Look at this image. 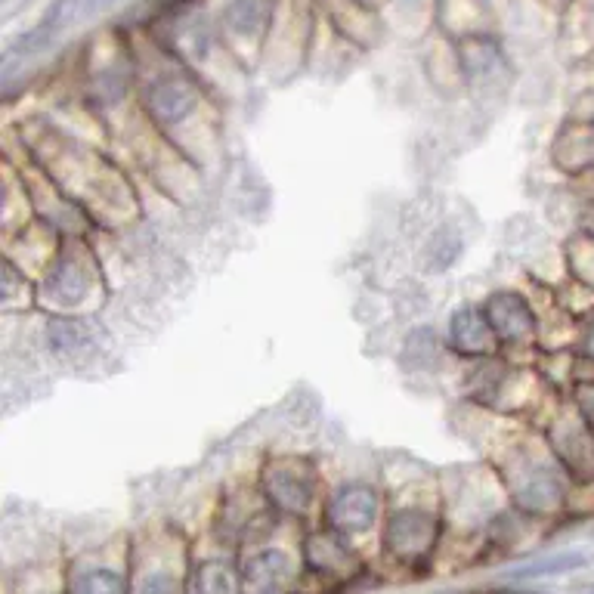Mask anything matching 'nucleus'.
<instances>
[{
	"mask_svg": "<svg viewBox=\"0 0 594 594\" xmlns=\"http://www.w3.org/2000/svg\"><path fill=\"white\" fill-rule=\"evenodd\" d=\"M375 517V495L369 489H344L332 502V523L341 533H359L366 530Z\"/></svg>",
	"mask_w": 594,
	"mask_h": 594,
	"instance_id": "f03ea898",
	"label": "nucleus"
},
{
	"mask_svg": "<svg viewBox=\"0 0 594 594\" xmlns=\"http://www.w3.org/2000/svg\"><path fill=\"white\" fill-rule=\"evenodd\" d=\"M198 591L202 594H229L233 591V579H229L226 570H220V567H205L202 579H198Z\"/></svg>",
	"mask_w": 594,
	"mask_h": 594,
	"instance_id": "0eeeda50",
	"label": "nucleus"
},
{
	"mask_svg": "<svg viewBox=\"0 0 594 594\" xmlns=\"http://www.w3.org/2000/svg\"><path fill=\"white\" fill-rule=\"evenodd\" d=\"M434 542V523L421 511H400L393 514L387 526V545L400 557H418Z\"/></svg>",
	"mask_w": 594,
	"mask_h": 594,
	"instance_id": "f257e3e1",
	"label": "nucleus"
},
{
	"mask_svg": "<svg viewBox=\"0 0 594 594\" xmlns=\"http://www.w3.org/2000/svg\"><path fill=\"white\" fill-rule=\"evenodd\" d=\"M75 594H124V579L112 570H90L75 582Z\"/></svg>",
	"mask_w": 594,
	"mask_h": 594,
	"instance_id": "423d86ee",
	"label": "nucleus"
},
{
	"mask_svg": "<svg viewBox=\"0 0 594 594\" xmlns=\"http://www.w3.org/2000/svg\"><path fill=\"white\" fill-rule=\"evenodd\" d=\"M149 106L161 121H177L192 109V93L180 81H164L152 90Z\"/></svg>",
	"mask_w": 594,
	"mask_h": 594,
	"instance_id": "7ed1b4c3",
	"label": "nucleus"
},
{
	"mask_svg": "<svg viewBox=\"0 0 594 594\" xmlns=\"http://www.w3.org/2000/svg\"><path fill=\"white\" fill-rule=\"evenodd\" d=\"M499 594H533V591H499Z\"/></svg>",
	"mask_w": 594,
	"mask_h": 594,
	"instance_id": "1a4fd4ad",
	"label": "nucleus"
},
{
	"mask_svg": "<svg viewBox=\"0 0 594 594\" xmlns=\"http://www.w3.org/2000/svg\"><path fill=\"white\" fill-rule=\"evenodd\" d=\"M285 570H288V564H285L282 554H263V557L251 560L245 582L254 591H270V588H276L285 579Z\"/></svg>",
	"mask_w": 594,
	"mask_h": 594,
	"instance_id": "20e7f679",
	"label": "nucleus"
},
{
	"mask_svg": "<svg viewBox=\"0 0 594 594\" xmlns=\"http://www.w3.org/2000/svg\"><path fill=\"white\" fill-rule=\"evenodd\" d=\"M161 7H174V4H183V0H158Z\"/></svg>",
	"mask_w": 594,
	"mask_h": 594,
	"instance_id": "6e6552de",
	"label": "nucleus"
},
{
	"mask_svg": "<svg viewBox=\"0 0 594 594\" xmlns=\"http://www.w3.org/2000/svg\"><path fill=\"white\" fill-rule=\"evenodd\" d=\"M591 594H594V591H591Z\"/></svg>",
	"mask_w": 594,
	"mask_h": 594,
	"instance_id": "9d476101",
	"label": "nucleus"
},
{
	"mask_svg": "<svg viewBox=\"0 0 594 594\" xmlns=\"http://www.w3.org/2000/svg\"><path fill=\"white\" fill-rule=\"evenodd\" d=\"M270 10V0H233V7L226 10V19L236 31H254L270 19Z\"/></svg>",
	"mask_w": 594,
	"mask_h": 594,
	"instance_id": "39448f33",
	"label": "nucleus"
}]
</instances>
